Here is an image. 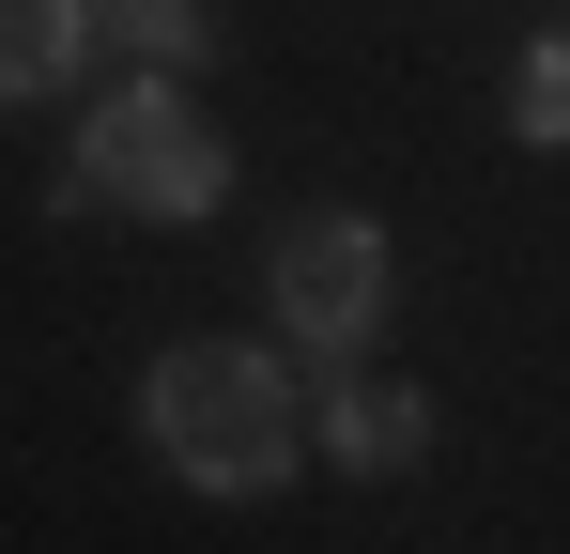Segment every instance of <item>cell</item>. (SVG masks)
Masks as SVG:
<instances>
[{"instance_id": "cell-1", "label": "cell", "mask_w": 570, "mask_h": 554, "mask_svg": "<svg viewBox=\"0 0 570 554\" xmlns=\"http://www.w3.org/2000/svg\"><path fill=\"white\" fill-rule=\"evenodd\" d=\"M139 432L200 493H278L293 477V369L247 355V339H186V355H155V385H139Z\"/></svg>"}, {"instance_id": "cell-3", "label": "cell", "mask_w": 570, "mask_h": 554, "mask_svg": "<svg viewBox=\"0 0 570 554\" xmlns=\"http://www.w3.org/2000/svg\"><path fill=\"white\" fill-rule=\"evenodd\" d=\"M278 308H293L308 355H355L385 324V231L371 216H293L278 231Z\"/></svg>"}, {"instance_id": "cell-2", "label": "cell", "mask_w": 570, "mask_h": 554, "mask_svg": "<svg viewBox=\"0 0 570 554\" xmlns=\"http://www.w3.org/2000/svg\"><path fill=\"white\" fill-rule=\"evenodd\" d=\"M216 185H232L216 123H200L170 78H124L94 108V139H78V170L47 185V200H62V216H94V200H124V216H216Z\"/></svg>"}, {"instance_id": "cell-4", "label": "cell", "mask_w": 570, "mask_h": 554, "mask_svg": "<svg viewBox=\"0 0 570 554\" xmlns=\"http://www.w3.org/2000/svg\"><path fill=\"white\" fill-rule=\"evenodd\" d=\"M324 447L355 462V477H385V462H416V447H432V416H416V385L340 369V385H324Z\"/></svg>"}, {"instance_id": "cell-5", "label": "cell", "mask_w": 570, "mask_h": 554, "mask_svg": "<svg viewBox=\"0 0 570 554\" xmlns=\"http://www.w3.org/2000/svg\"><path fill=\"white\" fill-rule=\"evenodd\" d=\"M94 47V0H0V92H62Z\"/></svg>"}, {"instance_id": "cell-7", "label": "cell", "mask_w": 570, "mask_h": 554, "mask_svg": "<svg viewBox=\"0 0 570 554\" xmlns=\"http://www.w3.org/2000/svg\"><path fill=\"white\" fill-rule=\"evenodd\" d=\"M94 31L155 47V62H200V47H216V31H200V0H94Z\"/></svg>"}, {"instance_id": "cell-6", "label": "cell", "mask_w": 570, "mask_h": 554, "mask_svg": "<svg viewBox=\"0 0 570 554\" xmlns=\"http://www.w3.org/2000/svg\"><path fill=\"white\" fill-rule=\"evenodd\" d=\"M509 139H540V155L570 139V31H556V47H524V78H509Z\"/></svg>"}]
</instances>
